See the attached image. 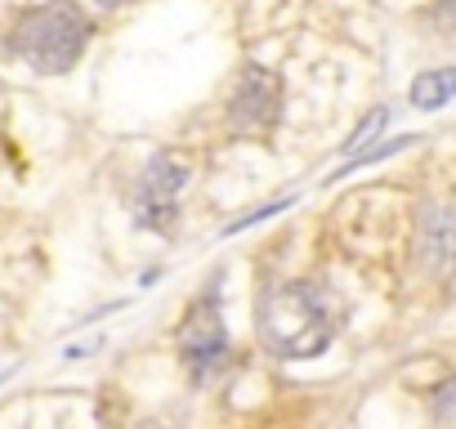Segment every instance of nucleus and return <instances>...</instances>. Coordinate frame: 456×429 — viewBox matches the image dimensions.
<instances>
[{"mask_svg":"<svg viewBox=\"0 0 456 429\" xmlns=\"http://www.w3.org/2000/svg\"><path fill=\"white\" fill-rule=\"evenodd\" d=\"M256 327H260V340L278 358H318L331 344V318L322 300L300 282L265 287L256 304Z\"/></svg>","mask_w":456,"mask_h":429,"instance_id":"obj_1","label":"nucleus"},{"mask_svg":"<svg viewBox=\"0 0 456 429\" xmlns=\"http://www.w3.org/2000/svg\"><path fill=\"white\" fill-rule=\"evenodd\" d=\"M90 45V23L77 5H68V0H54V5H41V10H28L10 36V50L45 72V77H59L68 68H77V59L86 54Z\"/></svg>","mask_w":456,"mask_h":429,"instance_id":"obj_2","label":"nucleus"},{"mask_svg":"<svg viewBox=\"0 0 456 429\" xmlns=\"http://www.w3.org/2000/svg\"><path fill=\"white\" fill-rule=\"evenodd\" d=\"M228 353V331H224V318H219V304L210 295H201L188 313H183V327H179V358L183 367L192 371V380H206Z\"/></svg>","mask_w":456,"mask_h":429,"instance_id":"obj_3","label":"nucleus"},{"mask_svg":"<svg viewBox=\"0 0 456 429\" xmlns=\"http://www.w3.org/2000/svg\"><path fill=\"white\" fill-rule=\"evenodd\" d=\"M282 117V81L269 68H247L242 85L233 94V108H228V121H233L238 134H265L273 130V121Z\"/></svg>","mask_w":456,"mask_h":429,"instance_id":"obj_4","label":"nucleus"},{"mask_svg":"<svg viewBox=\"0 0 456 429\" xmlns=\"http://www.w3.org/2000/svg\"><path fill=\"white\" fill-rule=\"evenodd\" d=\"M188 183V166L170 152H157L139 179V224L166 233L170 229V214H175V197Z\"/></svg>","mask_w":456,"mask_h":429,"instance_id":"obj_5","label":"nucleus"},{"mask_svg":"<svg viewBox=\"0 0 456 429\" xmlns=\"http://www.w3.org/2000/svg\"><path fill=\"white\" fill-rule=\"evenodd\" d=\"M416 260L429 273H452L456 269V210L452 206H425L416 224Z\"/></svg>","mask_w":456,"mask_h":429,"instance_id":"obj_6","label":"nucleus"},{"mask_svg":"<svg viewBox=\"0 0 456 429\" xmlns=\"http://www.w3.org/2000/svg\"><path fill=\"white\" fill-rule=\"evenodd\" d=\"M411 108L420 112H438L447 99H456V68H434V72H420L407 90Z\"/></svg>","mask_w":456,"mask_h":429,"instance_id":"obj_7","label":"nucleus"},{"mask_svg":"<svg viewBox=\"0 0 456 429\" xmlns=\"http://www.w3.org/2000/svg\"><path fill=\"white\" fill-rule=\"evenodd\" d=\"M407 143H416V134H398V139H376L371 148H358V152H349V161L331 174V179H345L349 170H358V166H371V161H380V157H394V152H403Z\"/></svg>","mask_w":456,"mask_h":429,"instance_id":"obj_8","label":"nucleus"},{"mask_svg":"<svg viewBox=\"0 0 456 429\" xmlns=\"http://www.w3.org/2000/svg\"><path fill=\"white\" fill-rule=\"evenodd\" d=\"M429 420H434V429H456V376L434 389V398H429Z\"/></svg>","mask_w":456,"mask_h":429,"instance_id":"obj_9","label":"nucleus"},{"mask_svg":"<svg viewBox=\"0 0 456 429\" xmlns=\"http://www.w3.org/2000/svg\"><path fill=\"white\" fill-rule=\"evenodd\" d=\"M385 121H389V108H371V112H367V121H362V125H358V130L345 139V152H358V148H367V139H376V134L385 130Z\"/></svg>","mask_w":456,"mask_h":429,"instance_id":"obj_10","label":"nucleus"},{"mask_svg":"<svg viewBox=\"0 0 456 429\" xmlns=\"http://www.w3.org/2000/svg\"><path fill=\"white\" fill-rule=\"evenodd\" d=\"M296 197H282V201H273V206H260L256 214H247V220H238V224H228V233H242V229H251V224H260V220H269V214H278V210H287Z\"/></svg>","mask_w":456,"mask_h":429,"instance_id":"obj_11","label":"nucleus"},{"mask_svg":"<svg viewBox=\"0 0 456 429\" xmlns=\"http://www.w3.org/2000/svg\"><path fill=\"white\" fill-rule=\"evenodd\" d=\"M99 10H117V5H126V0H94Z\"/></svg>","mask_w":456,"mask_h":429,"instance_id":"obj_12","label":"nucleus"},{"mask_svg":"<svg viewBox=\"0 0 456 429\" xmlns=\"http://www.w3.org/2000/svg\"><path fill=\"white\" fill-rule=\"evenodd\" d=\"M139 429H166V425H157V420H148V425H139Z\"/></svg>","mask_w":456,"mask_h":429,"instance_id":"obj_13","label":"nucleus"}]
</instances>
